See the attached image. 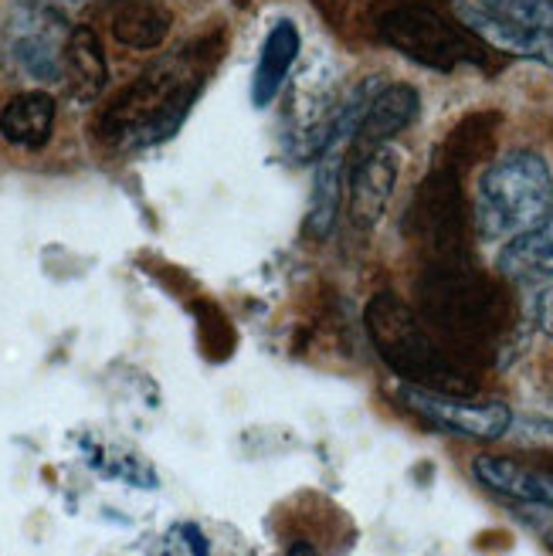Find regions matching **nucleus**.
Segmentation results:
<instances>
[{"instance_id": "nucleus-18", "label": "nucleus", "mask_w": 553, "mask_h": 556, "mask_svg": "<svg viewBox=\"0 0 553 556\" xmlns=\"http://www.w3.org/2000/svg\"><path fill=\"white\" fill-rule=\"evenodd\" d=\"M198 319H201V340H204V353L211 359H228V353L235 350V329L225 319V313L217 309L214 302H198Z\"/></svg>"}, {"instance_id": "nucleus-16", "label": "nucleus", "mask_w": 553, "mask_h": 556, "mask_svg": "<svg viewBox=\"0 0 553 556\" xmlns=\"http://www.w3.org/2000/svg\"><path fill=\"white\" fill-rule=\"evenodd\" d=\"M171 11L153 0H123L113 14V35L133 51H153L171 35Z\"/></svg>"}, {"instance_id": "nucleus-2", "label": "nucleus", "mask_w": 553, "mask_h": 556, "mask_svg": "<svg viewBox=\"0 0 553 556\" xmlns=\"http://www.w3.org/2000/svg\"><path fill=\"white\" fill-rule=\"evenodd\" d=\"M422 323L441 346L476 353L500 340L510 316L503 289L462 265H435L418 282Z\"/></svg>"}, {"instance_id": "nucleus-6", "label": "nucleus", "mask_w": 553, "mask_h": 556, "mask_svg": "<svg viewBox=\"0 0 553 556\" xmlns=\"http://www.w3.org/2000/svg\"><path fill=\"white\" fill-rule=\"evenodd\" d=\"M72 41V24L59 8L17 4L4 27L8 62L38 86L65 81V51Z\"/></svg>"}, {"instance_id": "nucleus-17", "label": "nucleus", "mask_w": 553, "mask_h": 556, "mask_svg": "<svg viewBox=\"0 0 553 556\" xmlns=\"http://www.w3.org/2000/svg\"><path fill=\"white\" fill-rule=\"evenodd\" d=\"M340 147L326 150L319 166H316V177H313V201H310V217H306V231L310 238L323 241L329 231L337 228V217H340V198H343V180H340Z\"/></svg>"}, {"instance_id": "nucleus-15", "label": "nucleus", "mask_w": 553, "mask_h": 556, "mask_svg": "<svg viewBox=\"0 0 553 556\" xmlns=\"http://www.w3.org/2000/svg\"><path fill=\"white\" fill-rule=\"evenodd\" d=\"M109 81V65L102 41L92 27H72V41L65 51V86L78 102H92L102 96Z\"/></svg>"}, {"instance_id": "nucleus-3", "label": "nucleus", "mask_w": 553, "mask_h": 556, "mask_svg": "<svg viewBox=\"0 0 553 556\" xmlns=\"http://www.w3.org/2000/svg\"><path fill=\"white\" fill-rule=\"evenodd\" d=\"M367 337L377 356L391 367L404 383L428 387V391H465L468 374L455 364L452 353L441 346L422 316L394 292H380L367 302Z\"/></svg>"}, {"instance_id": "nucleus-11", "label": "nucleus", "mask_w": 553, "mask_h": 556, "mask_svg": "<svg viewBox=\"0 0 553 556\" xmlns=\"http://www.w3.org/2000/svg\"><path fill=\"white\" fill-rule=\"evenodd\" d=\"M422 113V96L414 86L394 81V86H384L374 92L367 113L356 129V143L361 147H387L394 136H401Z\"/></svg>"}, {"instance_id": "nucleus-19", "label": "nucleus", "mask_w": 553, "mask_h": 556, "mask_svg": "<svg viewBox=\"0 0 553 556\" xmlns=\"http://www.w3.org/2000/svg\"><path fill=\"white\" fill-rule=\"evenodd\" d=\"M537 323H540V329L546 332V337H553V286L543 289V295L537 302Z\"/></svg>"}, {"instance_id": "nucleus-8", "label": "nucleus", "mask_w": 553, "mask_h": 556, "mask_svg": "<svg viewBox=\"0 0 553 556\" xmlns=\"http://www.w3.org/2000/svg\"><path fill=\"white\" fill-rule=\"evenodd\" d=\"M398 401L411 407L418 417L431 421L441 431H452L473 441H500L513 428V410L500 401H462L445 391H428V387H401Z\"/></svg>"}, {"instance_id": "nucleus-20", "label": "nucleus", "mask_w": 553, "mask_h": 556, "mask_svg": "<svg viewBox=\"0 0 553 556\" xmlns=\"http://www.w3.org/2000/svg\"><path fill=\"white\" fill-rule=\"evenodd\" d=\"M316 4L326 11V14H337V11H343V4H347V0H316Z\"/></svg>"}, {"instance_id": "nucleus-1", "label": "nucleus", "mask_w": 553, "mask_h": 556, "mask_svg": "<svg viewBox=\"0 0 553 556\" xmlns=\"http://www.w3.org/2000/svg\"><path fill=\"white\" fill-rule=\"evenodd\" d=\"M217 41H193L153 62L133 86L105 109L99 136L123 150H143L171 139L198 102L204 78L214 68Z\"/></svg>"}, {"instance_id": "nucleus-13", "label": "nucleus", "mask_w": 553, "mask_h": 556, "mask_svg": "<svg viewBox=\"0 0 553 556\" xmlns=\"http://www.w3.org/2000/svg\"><path fill=\"white\" fill-rule=\"evenodd\" d=\"M54 116H59V105L48 92H21L0 109V136L21 150H41L51 139Z\"/></svg>"}, {"instance_id": "nucleus-12", "label": "nucleus", "mask_w": 553, "mask_h": 556, "mask_svg": "<svg viewBox=\"0 0 553 556\" xmlns=\"http://www.w3.org/2000/svg\"><path fill=\"white\" fill-rule=\"evenodd\" d=\"M299 48H302V38H299V27L282 17L268 27L265 35V45L259 51V65H255V78H252V102L259 109L272 105V99L282 92L286 78L299 59Z\"/></svg>"}, {"instance_id": "nucleus-10", "label": "nucleus", "mask_w": 553, "mask_h": 556, "mask_svg": "<svg viewBox=\"0 0 553 556\" xmlns=\"http://www.w3.org/2000/svg\"><path fill=\"white\" fill-rule=\"evenodd\" d=\"M473 476L479 479V485L503 498H513V503L553 509V471L516 465L500 455H479L473 462Z\"/></svg>"}, {"instance_id": "nucleus-4", "label": "nucleus", "mask_w": 553, "mask_h": 556, "mask_svg": "<svg viewBox=\"0 0 553 556\" xmlns=\"http://www.w3.org/2000/svg\"><path fill=\"white\" fill-rule=\"evenodd\" d=\"M553 211L550 163L533 150H516L495 160L479 177L476 228L486 241H510Z\"/></svg>"}, {"instance_id": "nucleus-7", "label": "nucleus", "mask_w": 553, "mask_h": 556, "mask_svg": "<svg viewBox=\"0 0 553 556\" xmlns=\"http://www.w3.org/2000/svg\"><path fill=\"white\" fill-rule=\"evenodd\" d=\"M380 35L422 65L452 68L455 62L468 59V41L455 27L414 0H401V4L380 11Z\"/></svg>"}, {"instance_id": "nucleus-14", "label": "nucleus", "mask_w": 553, "mask_h": 556, "mask_svg": "<svg viewBox=\"0 0 553 556\" xmlns=\"http://www.w3.org/2000/svg\"><path fill=\"white\" fill-rule=\"evenodd\" d=\"M500 271L513 282H543L553 278V211L533 225L506 241L500 255Z\"/></svg>"}, {"instance_id": "nucleus-21", "label": "nucleus", "mask_w": 553, "mask_h": 556, "mask_svg": "<svg viewBox=\"0 0 553 556\" xmlns=\"http://www.w3.org/2000/svg\"><path fill=\"white\" fill-rule=\"evenodd\" d=\"M68 4H81V0H68Z\"/></svg>"}, {"instance_id": "nucleus-9", "label": "nucleus", "mask_w": 553, "mask_h": 556, "mask_svg": "<svg viewBox=\"0 0 553 556\" xmlns=\"http://www.w3.org/2000/svg\"><path fill=\"white\" fill-rule=\"evenodd\" d=\"M401 156L391 147H364L347 177V220L356 231H374L394 198Z\"/></svg>"}, {"instance_id": "nucleus-5", "label": "nucleus", "mask_w": 553, "mask_h": 556, "mask_svg": "<svg viewBox=\"0 0 553 556\" xmlns=\"http://www.w3.org/2000/svg\"><path fill=\"white\" fill-rule=\"evenodd\" d=\"M455 14L476 38L553 68V0H458Z\"/></svg>"}]
</instances>
